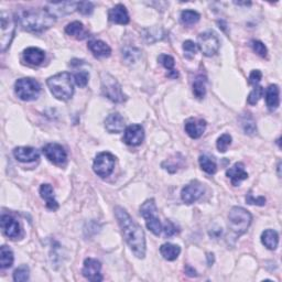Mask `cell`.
Returning a JSON list of instances; mask_svg holds the SVG:
<instances>
[{
	"label": "cell",
	"instance_id": "ffe728a7",
	"mask_svg": "<svg viewBox=\"0 0 282 282\" xmlns=\"http://www.w3.org/2000/svg\"><path fill=\"white\" fill-rule=\"evenodd\" d=\"M13 156L20 162H34L40 154L36 149L31 147H18L13 150Z\"/></svg>",
	"mask_w": 282,
	"mask_h": 282
},
{
	"label": "cell",
	"instance_id": "5b68a950",
	"mask_svg": "<svg viewBox=\"0 0 282 282\" xmlns=\"http://www.w3.org/2000/svg\"><path fill=\"white\" fill-rule=\"evenodd\" d=\"M16 21L10 12L1 10L0 12V46L1 52H6L15 36Z\"/></svg>",
	"mask_w": 282,
	"mask_h": 282
},
{
	"label": "cell",
	"instance_id": "e0dca14e",
	"mask_svg": "<svg viewBox=\"0 0 282 282\" xmlns=\"http://www.w3.org/2000/svg\"><path fill=\"white\" fill-rule=\"evenodd\" d=\"M206 129V121L199 118H190L185 121V131L192 139L200 138Z\"/></svg>",
	"mask_w": 282,
	"mask_h": 282
},
{
	"label": "cell",
	"instance_id": "30bf717a",
	"mask_svg": "<svg viewBox=\"0 0 282 282\" xmlns=\"http://www.w3.org/2000/svg\"><path fill=\"white\" fill-rule=\"evenodd\" d=\"M115 168V157L109 152H102L97 154V157L94 160L93 169L94 172L98 176L107 177L109 176Z\"/></svg>",
	"mask_w": 282,
	"mask_h": 282
},
{
	"label": "cell",
	"instance_id": "ab89813d",
	"mask_svg": "<svg viewBox=\"0 0 282 282\" xmlns=\"http://www.w3.org/2000/svg\"><path fill=\"white\" fill-rule=\"evenodd\" d=\"M250 45H251L252 50L255 51V52H256L258 55L261 56V58H266L268 51H267L266 45H265L264 43H262V42L253 40V41L250 42Z\"/></svg>",
	"mask_w": 282,
	"mask_h": 282
},
{
	"label": "cell",
	"instance_id": "7c38bea8",
	"mask_svg": "<svg viewBox=\"0 0 282 282\" xmlns=\"http://www.w3.org/2000/svg\"><path fill=\"white\" fill-rule=\"evenodd\" d=\"M42 152L44 153L46 159H49L51 162L58 166H62L67 162L68 154L62 145L59 143H48L42 149Z\"/></svg>",
	"mask_w": 282,
	"mask_h": 282
},
{
	"label": "cell",
	"instance_id": "2e32d148",
	"mask_svg": "<svg viewBox=\"0 0 282 282\" xmlns=\"http://www.w3.org/2000/svg\"><path fill=\"white\" fill-rule=\"evenodd\" d=\"M77 6H78V2H70V1L59 2V3H48V6H46V10L56 18L60 16L72 13L74 10H76Z\"/></svg>",
	"mask_w": 282,
	"mask_h": 282
},
{
	"label": "cell",
	"instance_id": "7402d4cb",
	"mask_svg": "<svg viewBox=\"0 0 282 282\" xmlns=\"http://www.w3.org/2000/svg\"><path fill=\"white\" fill-rule=\"evenodd\" d=\"M23 60L28 64L39 67L45 60V53L39 48H28L23 51Z\"/></svg>",
	"mask_w": 282,
	"mask_h": 282
},
{
	"label": "cell",
	"instance_id": "74e56055",
	"mask_svg": "<svg viewBox=\"0 0 282 282\" xmlns=\"http://www.w3.org/2000/svg\"><path fill=\"white\" fill-rule=\"evenodd\" d=\"M230 143H232V137H230V135L224 134L217 139L216 147H217L219 152H226V150L230 145Z\"/></svg>",
	"mask_w": 282,
	"mask_h": 282
},
{
	"label": "cell",
	"instance_id": "7a4b0ae2",
	"mask_svg": "<svg viewBox=\"0 0 282 282\" xmlns=\"http://www.w3.org/2000/svg\"><path fill=\"white\" fill-rule=\"evenodd\" d=\"M18 21L23 30L39 34L50 29L55 23V17L46 9H23L18 13Z\"/></svg>",
	"mask_w": 282,
	"mask_h": 282
},
{
	"label": "cell",
	"instance_id": "d4e9b609",
	"mask_svg": "<svg viewBox=\"0 0 282 282\" xmlns=\"http://www.w3.org/2000/svg\"><path fill=\"white\" fill-rule=\"evenodd\" d=\"M266 103L270 110H276L280 105L279 87L276 84H272L266 91Z\"/></svg>",
	"mask_w": 282,
	"mask_h": 282
},
{
	"label": "cell",
	"instance_id": "681fc988",
	"mask_svg": "<svg viewBox=\"0 0 282 282\" xmlns=\"http://www.w3.org/2000/svg\"><path fill=\"white\" fill-rule=\"evenodd\" d=\"M208 259H209V266H212L214 262V255L213 253H208Z\"/></svg>",
	"mask_w": 282,
	"mask_h": 282
},
{
	"label": "cell",
	"instance_id": "8d00e7d4",
	"mask_svg": "<svg viewBox=\"0 0 282 282\" xmlns=\"http://www.w3.org/2000/svg\"><path fill=\"white\" fill-rule=\"evenodd\" d=\"M162 30L161 29H147V30H143V36L144 39L147 40L150 43H152V42H156L160 39H162L163 35H162Z\"/></svg>",
	"mask_w": 282,
	"mask_h": 282
},
{
	"label": "cell",
	"instance_id": "836d02e7",
	"mask_svg": "<svg viewBox=\"0 0 282 282\" xmlns=\"http://www.w3.org/2000/svg\"><path fill=\"white\" fill-rule=\"evenodd\" d=\"M242 126H243L244 131H245V134H248V135H253L257 130L255 120H253L252 117L249 114L243 116Z\"/></svg>",
	"mask_w": 282,
	"mask_h": 282
},
{
	"label": "cell",
	"instance_id": "7bdbcfd3",
	"mask_svg": "<svg viewBox=\"0 0 282 282\" xmlns=\"http://www.w3.org/2000/svg\"><path fill=\"white\" fill-rule=\"evenodd\" d=\"M77 10L82 13V15H85L88 16L91 15L94 10V4L92 2H88V1H82V2H78V6H77Z\"/></svg>",
	"mask_w": 282,
	"mask_h": 282
},
{
	"label": "cell",
	"instance_id": "4fadbf2b",
	"mask_svg": "<svg viewBox=\"0 0 282 282\" xmlns=\"http://www.w3.org/2000/svg\"><path fill=\"white\" fill-rule=\"evenodd\" d=\"M101 270H102V264L100 261L97 259H94V258H87V259H85V261H84L82 274L87 280L97 282L103 280Z\"/></svg>",
	"mask_w": 282,
	"mask_h": 282
},
{
	"label": "cell",
	"instance_id": "1f68e13d",
	"mask_svg": "<svg viewBox=\"0 0 282 282\" xmlns=\"http://www.w3.org/2000/svg\"><path fill=\"white\" fill-rule=\"evenodd\" d=\"M200 13L194 10H184L181 13V22L185 26H192L200 20Z\"/></svg>",
	"mask_w": 282,
	"mask_h": 282
},
{
	"label": "cell",
	"instance_id": "277c9868",
	"mask_svg": "<svg viewBox=\"0 0 282 282\" xmlns=\"http://www.w3.org/2000/svg\"><path fill=\"white\" fill-rule=\"evenodd\" d=\"M228 219L229 228L232 229L237 236H241V235L245 234L248 227L250 226L252 217L251 214L245 209L235 206V208H233L229 212Z\"/></svg>",
	"mask_w": 282,
	"mask_h": 282
},
{
	"label": "cell",
	"instance_id": "bcb514c9",
	"mask_svg": "<svg viewBox=\"0 0 282 282\" xmlns=\"http://www.w3.org/2000/svg\"><path fill=\"white\" fill-rule=\"evenodd\" d=\"M246 202H247L248 204H251V205L255 204V205L264 206L266 204V199H265V197H262V196L258 197V199H255V197L252 196V194L250 193V192H249V193L246 196Z\"/></svg>",
	"mask_w": 282,
	"mask_h": 282
},
{
	"label": "cell",
	"instance_id": "9a60e30c",
	"mask_svg": "<svg viewBox=\"0 0 282 282\" xmlns=\"http://www.w3.org/2000/svg\"><path fill=\"white\" fill-rule=\"evenodd\" d=\"M144 139V131L140 125H130L125 129L124 134V142L128 145L141 144Z\"/></svg>",
	"mask_w": 282,
	"mask_h": 282
},
{
	"label": "cell",
	"instance_id": "c3c4849f",
	"mask_svg": "<svg viewBox=\"0 0 282 282\" xmlns=\"http://www.w3.org/2000/svg\"><path fill=\"white\" fill-rule=\"evenodd\" d=\"M168 77H170V78H177L178 77V73H177V70H169L168 72Z\"/></svg>",
	"mask_w": 282,
	"mask_h": 282
},
{
	"label": "cell",
	"instance_id": "d6986e66",
	"mask_svg": "<svg viewBox=\"0 0 282 282\" xmlns=\"http://www.w3.org/2000/svg\"><path fill=\"white\" fill-rule=\"evenodd\" d=\"M108 18L111 22L117 23V25H128L129 23L128 11L124 4L120 3L108 11Z\"/></svg>",
	"mask_w": 282,
	"mask_h": 282
},
{
	"label": "cell",
	"instance_id": "4dcf8cb0",
	"mask_svg": "<svg viewBox=\"0 0 282 282\" xmlns=\"http://www.w3.org/2000/svg\"><path fill=\"white\" fill-rule=\"evenodd\" d=\"M193 93L195 97L203 98L206 94V77L203 75H200L195 78L193 83Z\"/></svg>",
	"mask_w": 282,
	"mask_h": 282
},
{
	"label": "cell",
	"instance_id": "484cf974",
	"mask_svg": "<svg viewBox=\"0 0 282 282\" xmlns=\"http://www.w3.org/2000/svg\"><path fill=\"white\" fill-rule=\"evenodd\" d=\"M65 32H67V35L74 36L75 39L77 40H84L88 36V32L85 30L83 23L79 21H74L69 23L67 28H65Z\"/></svg>",
	"mask_w": 282,
	"mask_h": 282
},
{
	"label": "cell",
	"instance_id": "f35d334b",
	"mask_svg": "<svg viewBox=\"0 0 282 282\" xmlns=\"http://www.w3.org/2000/svg\"><path fill=\"white\" fill-rule=\"evenodd\" d=\"M88 78H89V74L86 70H79V72L75 73L74 75V81L75 84L79 87H85L88 83Z\"/></svg>",
	"mask_w": 282,
	"mask_h": 282
},
{
	"label": "cell",
	"instance_id": "e575fe53",
	"mask_svg": "<svg viewBox=\"0 0 282 282\" xmlns=\"http://www.w3.org/2000/svg\"><path fill=\"white\" fill-rule=\"evenodd\" d=\"M264 94H265V89L262 86H259V85H257L255 86V88L252 89V91L250 92V94H249V96H248V104L249 105H256L258 102H259L260 98L264 96Z\"/></svg>",
	"mask_w": 282,
	"mask_h": 282
},
{
	"label": "cell",
	"instance_id": "9c48e42d",
	"mask_svg": "<svg viewBox=\"0 0 282 282\" xmlns=\"http://www.w3.org/2000/svg\"><path fill=\"white\" fill-rule=\"evenodd\" d=\"M197 48L205 56H213L218 52L219 39L214 31H205L197 37Z\"/></svg>",
	"mask_w": 282,
	"mask_h": 282
},
{
	"label": "cell",
	"instance_id": "ee69618b",
	"mask_svg": "<svg viewBox=\"0 0 282 282\" xmlns=\"http://www.w3.org/2000/svg\"><path fill=\"white\" fill-rule=\"evenodd\" d=\"M162 229L164 230V234H166L167 237H172V236H175L176 233H178L176 226L171 222V220H167Z\"/></svg>",
	"mask_w": 282,
	"mask_h": 282
},
{
	"label": "cell",
	"instance_id": "83f0119b",
	"mask_svg": "<svg viewBox=\"0 0 282 282\" xmlns=\"http://www.w3.org/2000/svg\"><path fill=\"white\" fill-rule=\"evenodd\" d=\"M160 252L163 256L164 259L169 261L176 260L181 252V248L177 245H173V244H164L160 247Z\"/></svg>",
	"mask_w": 282,
	"mask_h": 282
},
{
	"label": "cell",
	"instance_id": "d6a6232c",
	"mask_svg": "<svg viewBox=\"0 0 282 282\" xmlns=\"http://www.w3.org/2000/svg\"><path fill=\"white\" fill-rule=\"evenodd\" d=\"M141 55L140 50L133 48V46H126V48L123 50V58L126 61L127 63H135Z\"/></svg>",
	"mask_w": 282,
	"mask_h": 282
},
{
	"label": "cell",
	"instance_id": "f6af8a7d",
	"mask_svg": "<svg viewBox=\"0 0 282 282\" xmlns=\"http://www.w3.org/2000/svg\"><path fill=\"white\" fill-rule=\"evenodd\" d=\"M262 74L259 70H253L252 72L249 75V84H251L253 86H257L259 82L261 81Z\"/></svg>",
	"mask_w": 282,
	"mask_h": 282
},
{
	"label": "cell",
	"instance_id": "4316f807",
	"mask_svg": "<svg viewBox=\"0 0 282 282\" xmlns=\"http://www.w3.org/2000/svg\"><path fill=\"white\" fill-rule=\"evenodd\" d=\"M261 242L268 249L275 250L279 244V235L274 229H267L261 235Z\"/></svg>",
	"mask_w": 282,
	"mask_h": 282
},
{
	"label": "cell",
	"instance_id": "6da1fadb",
	"mask_svg": "<svg viewBox=\"0 0 282 282\" xmlns=\"http://www.w3.org/2000/svg\"><path fill=\"white\" fill-rule=\"evenodd\" d=\"M115 215L118 220L125 241L128 244L136 257L143 258L145 256V237L142 228L135 219L123 209L117 206Z\"/></svg>",
	"mask_w": 282,
	"mask_h": 282
},
{
	"label": "cell",
	"instance_id": "f546056e",
	"mask_svg": "<svg viewBox=\"0 0 282 282\" xmlns=\"http://www.w3.org/2000/svg\"><path fill=\"white\" fill-rule=\"evenodd\" d=\"M199 162L202 170L205 171L206 173H209V175H214L216 170H217V166H216L215 160L209 156H201L199 159Z\"/></svg>",
	"mask_w": 282,
	"mask_h": 282
},
{
	"label": "cell",
	"instance_id": "44dd1931",
	"mask_svg": "<svg viewBox=\"0 0 282 282\" xmlns=\"http://www.w3.org/2000/svg\"><path fill=\"white\" fill-rule=\"evenodd\" d=\"M226 176L230 177V180H232V184L234 186H237L239 185V183H241L242 181L246 180V178L248 177V173L245 171V166H244V163L237 162V163H235L232 168L228 169L226 172Z\"/></svg>",
	"mask_w": 282,
	"mask_h": 282
},
{
	"label": "cell",
	"instance_id": "603a6c76",
	"mask_svg": "<svg viewBox=\"0 0 282 282\" xmlns=\"http://www.w3.org/2000/svg\"><path fill=\"white\" fill-rule=\"evenodd\" d=\"M88 49L96 58H108L111 53L109 45L101 40H92L88 42Z\"/></svg>",
	"mask_w": 282,
	"mask_h": 282
},
{
	"label": "cell",
	"instance_id": "3957f363",
	"mask_svg": "<svg viewBox=\"0 0 282 282\" xmlns=\"http://www.w3.org/2000/svg\"><path fill=\"white\" fill-rule=\"evenodd\" d=\"M48 86L55 98L60 101H69L74 94L72 75L62 72L48 79Z\"/></svg>",
	"mask_w": 282,
	"mask_h": 282
},
{
	"label": "cell",
	"instance_id": "d590c367",
	"mask_svg": "<svg viewBox=\"0 0 282 282\" xmlns=\"http://www.w3.org/2000/svg\"><path fill=\"white\" fill-rule=\"evenodd\" d=\"M29 279V267L22 265L13 272V280L16 282H23Z\"/></svg>",
	"mask_w": 282,
	"mask_h": 282
},
{
	"label": "cell",
	"instance_id": "8992f818",
	"mask_svg": "<svg viewBox=\"0 0 282 282\" xmlns=\"http://www.w3.org/2000/svg\"><path fill=\"white\" fill-rule=\"evenodd\" d=\"M15 91L17 96L22 101H35L40 95L41 86L37 81L34 78L27 77L18 79L15 84Z\"/></svg>",
	"mask_w": 282,
	"mask_h": 282
},
{
	"label": "cell",
	"instance_id": "52a82bcc",
	"mask_svg": "<svg viewBox=\"0 0 282 282\" xmlns=\"http://www.w3.org/2000/svg\"><path fill=\"white\" fill-rule=\"evenodd\" d=\"M157 206L153 200L145 201L144 203L141 205L140 214L145 219V224H147L148 229L156 235V236H159L162 230V225L157 216Z\"/></svg>",
	"mask_w": 282,
	"mask_h": 282
},
{
	"label": "cell",
	"instance_id": "60d3db41",
	"mask_svg": "<svg viewBox=\"0 0 282 282\" xmlns=\"http://www.w3.org/2000/svg\"><path fill=\"white\" fill-rule=\"evenodd\" d=\"M159 62L161 63L164 68H166L168 70H171L175 69V59L172 58L171 55H168V54H161L159 56Z\"/></svg>",
	"mask_w": 282,
	"mask_h": 282
},
{
	"label": "cell",
	"instance_id": "8fae6325",
	"mask_svg": "<svg viewBox=\"0 0 282 282\" xmlns=\"http://www.w3.org/2000/svg\"><path fill=\"white\" fill-rule=\"evenodd\" d=\"M204 192L205 189L202 183L197 181H192L189 184L183 187L181 192V197L184 203L193 204L203 196Z\"/></svg>",
	"mask_w": 282,
	"mask_h": 282
},
{
	"label": "cell",
	"instance_id": "cb8c5ba5",
	"mask_svg": "<svg viewBox=\"0 0 282 282\" xmlns=\"http://www.w3.org/2000/svg\"><path fill=\"white\" fill-rule=\"evenodd\" d=\"M40 195L46 202V208L51 211L59 209V203L54 197V191L50 184H43L40 187Z\"/></svg>",
	"mask_w": 282,
	"mask_h": 282
},
{
	"label": "cell",
	"instance_id": "ac0fdd59",
	"mask_svg": "<svg viewBox=\"0 0 282 282\" xmlns=\"http://www.w3.org/2000/svg\"><path fill=\"white\" fill-rule=\"evenodd\" d=\"M125 120L123 116L118 112H114V114L108 115L105 119V128L110 134H120L125 130Z\"/></svg>",
	"mask_w": 282,
	"mask_h": 282
},
{
	"label": "cell",
	"instance_id": "5bb4252c",
	"mask_svg": "<svg viewBox=\"0 0 282 282\" xmlns=\"http://www.w3.org/2000/svg\"><path fill=\"white\" fill-rule=\"evenodd\" d=\"M1 228L7 237L11 239H17L21 236V226L18 223V220L15 219L10 215H2L1 216Z\"/></svg>",
	"mask_w": 282,
	"mask_h": 282
},
{
	"label": "cell",
	"instance_id": "b9f144b4",
	"mask_svg": "<svg viewBox=\"0 0 282 282\" xmlns=\"http://www.w3.org/2000/svg\"><path fill=\"white\" fill-rule=\"evenodd\" d=\"M197 49H199L197 48V45L191 40H187L184 42V43H183V50H184V52L186 53L187 58H192V56H194L197 52Z\"/></svg>",
	"mask_w": 282,
	"mask_h": 282
},
{
	"label": "cell",
	"instance_id": "ba28073f",
	"mask_svg": "<svg viewBox=\"0 0 282 282\" xmlns=\"http://www.w3.org/2000/svg\"><path fill=\"white\" fill-rule=\"evenodd\" d=\"M102 92L108 100L114 103H124L126 96L121 91V86L111 75L104 73L102 76Z\"/></svg>",
	"mask_w": 282,
	"mask_h": 282
},
{
	"label": "cell",
	"instance_id": "f1b7e54d",
	"mask_svg": "<svg viewBox=\"0 0 282 282\" xmlns=\"http://www.w3.org/2000/svg\"><path fill=\"white\" fill-rule=\"evenodd\" d=\"M13 264V252L9 247L2 246L0 248V267L2 269L10 268Z\"/></svg>",
	"mask_w": 282,
	"mask_h": 282
},
{
	"label": "cell",
	"instance_id": "7dc6e473",
	"mask_svg": "<svg viewBox=\"0 0 282 282\" xmlns=\"http://www.w3.org/2000/svg\"><path fill=\"white\" fill-rule=\"evenodd\" d=\"M185 274H186L187 276H190V277H196V276H197L196 271L193 269V268L190 267V266H187V267L185 268Z\"/></svg>",
	"mask_w": 282,
	"mask_h": 282
}]
</instances>
